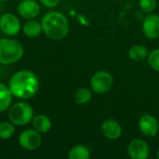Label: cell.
<instances>
[{
    "mask_svg": "<svg viewBox=\"0 0 159 159\" xmlns=\"http://www.w3.org/2000/svg\"><path fill=\"white\" fill-rule=\"evenodd\" d=\"M19 15L25 20L36 18L40 13V5L36 0H21L17 7Z\"/></svg>",
    "mask_w": 159,
    "mask_h": 159,
    "instance_id": "10",
    "label": "cell"
},
{
    "mask_svg": "<svg viewBox=\"0 0 159 159\" xmlns=\"http://www.w3.org/2000/svg\"><path fill=\"white\" fill-rule=\"evenodd\" d=\"M21 29L20 19L11 12L4 13L0 16V31L7 36L17 35Z\"/></svg>",
    "mask_w": 159,
    "mask_h": 159,
    "instance_id": "7",
    "label": "cell"
},
{
    "mask_svg": "<svg viewBox=\"0 0 159 159\" xmlns=\"http://www.w3.org/2000/svg\"><path fill=\"white\" fill-rule=\"evenodd\" d=\"M158 133H159V132H158Z\"/></svg>",
    "mask_w": 159,
    "mask_h": 159,
    "instance_id": "25",
    "label": "cell"
},
{
    "mask_svg": "<svg viewBox=\"0 0 159 159\" xmlns=\"http://www.w3.org/2000/svg\"><path fill=\"white\" fill-rule=\"evenodd\" d=\"M157 158L159 159V150L157 151Z\"/></svg>",
    "mask_w": 159,
    "mask_h": 159,
    "instance_id": "24",
    "label": "cell"
},
{
    "mask_svg": "<svg viewBox=\"0 0 159 159\" xmlns=\"http://www.w3.org/2000/svg\"><path fill=\"white\" fill-rule=\"evenodd\" d=\"M10 121L0 122V140H8L15 134L16 129Z\"/></svg>",
    "mask_w": 159,
    "mask_h": 159,
    "instance_id": "19",
    "label": "cell"
},
{
    "mask_svg": "<svg viewBox=\"0 0 159 159\" xmlns=\"http://www.w3.org/2000/svg\"><path fill=\"white\" fill-rule=\"evenodd\" d=\"M92 98V90L88 88H81L75 93V102L78 104H86Z\"/></svg>",
    "mask_w": 159,
    "mask_h": 159,
    "instance_id": "18",
    "label": "cell"
},
{
    "mask_svg": "<svg viewBox=\"0 0 159 159\" xmlns=\"http://www.w3.org/2000/svg\"><path fill=\"white\" fill-rule=\"evenodd\" d=\"M114 85V78L107 71L96 72L89 82L90 89L97 94H104L108 92Z\"/></svg>",
    "mask_w": 159,
    "mask_h": 159,
    "instance_id": "5",
    "label": "cell"
},
{
    "mask_svg": "<svg viewBox=\"0 0 159 159\" xmlns=\"http://www.w3.org/2000/svg\"><path fill=\"white\" fill-rule=\"evenodd\" d=\"M127 152L130 158L146 159L150 155V147L143 140L135 139L129 143Z\"/></svg>",
    "mask_w": 159,
    "mask_h": 159,
    "instance_id": "9",
    "label": "cell"
},
{
    "mask_svg": "<svg viewBox=\"0 0 159 159\" xmlns=\"http://www.w3.org/2000/svg\"><path fill=\"white\" fill-rule=\"evenodd\" d=\"M139 6L145 13H151L157 7V0H140Z\"/></svg>",
    "mask_w": 159,
    "mask_h": 159,
    "instance_id": "21",
    "label": "cell"
},
{
    "mask_svg": "<svg viewBox=\"0 0 159 159\" xmlns=\"http://www.w3.org/2000/svg\"><path fill=\"white\" fill-rule=\"evenodd\" d=\"M39 1L44 7H48V8H52V7H57L61 2V0H39Z\"/></svg>",
    "mask_w": 159,
    "mask_h": 159,
    "instance_id": "22",
    "label": "cell"
},
{
    "mask_svg": "<svg viewBox=\"0 0 159 159\" xmlns=\"http://www.w3.org/2000/svg\"><path fill=\"white\" fill-rule=\"evenodd\" d=\"M32 125L33 128L39 133H47L52 128V122L50 118L46 115H42V114L34 116L32 120Z\"/></svg>",
    "mask_w": 159,
    "mask_h": 159,
    "instance_id": "13",
    "label": "cell"
},
{
    "mask_svg": "<svg viewBox=\"0 0 159 159\" xmlns=\"http://www.w3.org/2000/svg\"><path fill=\"white\" fill-rule=\"evenodd\" d=\"M24 48L21 43L12 38H0V63L11 65L18 62L23 56Z\"/></svg>",
    "mask_w": 159,
    "mask_h": 159,
    "instance_id": "3",
    "label": "cell"
},
{
    "mask_svg": "<svg viewBox=\"0 0 159 159\" xmlns=\"http://www.w3.org/2000/svg\"><path fill=\"white\" fill-rule=\"evenodd\" d=\"M7 86L14 98L29 100L38 92L40 81L36 74L33 71L23 69L16 72L10 77Z\"/></svg>",
    "mask_w": 159,
    "mask_h": 159,
    "instance_id": "1",
    "label": "cell"
},
{
    "mask_svg": "<svg viewBox=\"0 0 159 159\" xmlns=\"http://www.w3.org/2000/svg\"><path fill=\"white\" fill-rule=\"evenodd\" d=\"M149 53H148V49L145 46L143 45H134L132 46L129 50V57L135 61H143L144 59H146L148 57Z\"/></svg>",
    "mask_w": 159,
    "mask_h": 159,
    "instance_id": "16",
    "label": "cell"
},
{
    "mask_svg": "<svg viewBox=\"0 0 159 159\" xmlns=\"http://www.w3.org/2000/svg\"><path fill=\"white\" fill-rule=\"evenodd\" d=\"M101 129L105 138L115 141L121 137L122 135V127L115 119L108 118L102 121L101 125Z\"/></svg>",
    "mask_w": 159,
    "mask_h": 159,
    "instance_id": "12",
    "label": "cell"
},
{
    "mask_svg": "<svg viewBox=\"0 0 159 159\" xmlns=\"http://www.w3.org/2000/svg\"><path fill=\"white\" fill-rule=\"evenodd\" d=\"M143 33L149 39L159 37V15L149 14L143 21Z\"/></svg>",
    "mask_w": 159,
    "mask_h": 159,
    "instance_id": "11",
    "label": "cell"
},
{
    "mask_svg": "<svg viewBox=\"0 0 159 159\" xmlns=\"http://www.w3.org/2000/svg\"><path fill=\"white\" fill-rule=\"evenodd\" d=\"M139 129L146 137H155L159 132L158 120L152 115L145 114L139 120Z\"/></svg>",
    "mask_w": 159,
    "mask_h": 159,
    "instance_id": "8",
    "label": "cell"
},
{
    "mask_svg": "<svg viewBox=\"0 0 159 159\" xmlns=\"http://www.w3.org/2000/svg\"><path fill=\"white\" fill-rule=\"evenodd\" d=\"M40 22L43 33L52 40H61L69 33L68 19L61 12H47L42 17Z\"/></svg>",
    "mask_w": 159,
    "mask_h": 159,
    "instance_id": "2",
    "label": "cell"
},
{
    "mask_svg": "<svg viewBox=\"0 0 159 159\" xmlns=\"http://www.w3.org/2000/svg\"><path fill=\"white\" fill-rule=\"evenodd\" d=\"M22 32L27 37H37L43 33L41 22L34 19L28 20L22 26Z\"/></svg>",
    "mask_w": 159,
    "mask_h": 159,
    "instance_id": "15",
    "label": "cell"
},
{
    "mask_svg": "<svg viewBox=\"0 0 159 159\" xmlns=\"http://www.w3.org/2000/svg\"><path fill=\"white\" fill-rule=\"evenodd\" d=\"M34 129H27L22 130L18 138L19 144L21 148L27 151L36 150L42 143V137Z\"/></svg>",
    "mask_w": 159,
    "mask_h": 159,
    "instance_id": "6",
    "label": "cell"
},
{
    "mask_svg": "<svg viewBox=\"0 0 159 159\" xmlns=\"http://www.w3.org/2000/svg\"><path fill=\"white\" fill-rule=\"evenodd\" d=\"M67 157L69 159H89L90 157V151L83 144H76L70 149Z\"/></svg>",
    "mask_w": 159,
    "mask_h": 159,
    "instance_id": "17",
    "label": "cell"
},
{
    "mask_svg": "<svg viewBox=\"0 0 159 159\" xmlns=\"http://www.w3.org/2000/svg\"><path fill=\"white\" fill-rule=\"evenodd\" d=\"M148 64L150 67L155 70L156 72L159 73V48L154 49L148 55Z\"/></svg>",
    "mask_w": 159,
    "mask_h": 159,
    "instance_id": "20",
    "label": "cell"
},
{
    "mask_svg": "<svg viewBox=\"0 0 159 159\" xmlns=\"http://www.w3.org/2000/svg\"><path fill=\"white\" fill-rule=\"evenodd\" d=\"M7 1H10V0H0V2H7Z\"/></svg>",
    "mask_w": 159,
    "mask_h": 159,
    "instance_id": "23",
    "label": "cell"
},
{
    "mask_svg": "<svg viewBox=\"0 0 159 159\" xmlns=\"http://www.w3.org/2000/svg\"><path fill=\"white\" fill-rule=\"evenodd\" d=\"M34 116L33 107L26 102L20 101L8 108L7 118L16 127H23L32 122Z\"/></svg>",
    "mask_w": 159,
    "mask_h": 159,
    "instance_id": "4",
    "label": "cell"
},
{
    "mask_svg": "<svg viewBox=\"0 0 159 159\" xmlns=\"http://www.w3.org/2000/svg\"><path fill=\"white\" fill-rule=\"evenodd\" d=\"M13 95L6 84L0 82V113L6 112L11 106Z\"/></svg>",
    "mask_w": 159,
    "mask_h": 159,
    "instance_id": "14",
    "label": "cell"
}]
</instances>
